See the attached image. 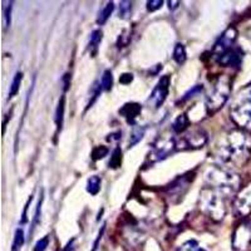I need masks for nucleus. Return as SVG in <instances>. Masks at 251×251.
Wrapping results in <instances>:
<instances>
[{
    "mask_svg": "<svg viewBox=\"0 0 251 251\" xmlns=\"http://www.w3.org/2000/svg\"><path fill=\"white\" fill-rule=\"evenodd\" d=\"M202 91H203V86H202V84H196V86L192 87V88L190 89V91L186 92L185 96H183L182 100H181L180 102H186V100H190V98H194L195 96H196V94H200Z\"/></svg>",
    "mask_w": 251,
    "mask_h": 251,
    "instance_id": "nucleus-27",
    "label": "nucleus"
},
{
    "mask_svg": "<svg viewBox=\"0 0 251 251\" xmlns=\"http://www.w3.org/2000/svg\"><path fill=\"white\" fill-rule=\"evenodd\" d=\"M103 38L102 30L97 29V30H93L91 34V39H89V48H93V54L97 51L98 46L100 44Z\"/></svg>",
    "mask_w": 251,
    "mask_h": 251,
    "instance_id": "nucleus-21",
    "label": "nucleus"
},
{
    "mask_svg": "<svg viewBox=\"0 0 251 251\" xmlns=\"http://www.w3.org/2000/svg\"><path fill=\"white\" fill-rule=\"evenodd\" d=\"M43 192H42V195H40V199H39V202H38L37 205V210H35V215H34V220H33V228L37 226V224L39 223V217H40V214H42V203H43Z\"/></svg>",
    "mask_w": 251,
    "mask_h": 251,
    "instance_id": "nucleus-31",
    "label": "nucleus"
},
{
    "mask_svg": "<svg viewBox=\"0 0 251 251\" xmlns=\"http://www.w3.org/2000/svg\"><path fill=\"white\" fill-rule=\"evenodd\" d=\"M205 181L210 187L223 191L225 195L236 194L241 190V178L231 170L212 166L205 172Z\"/></svg>",
    "mask_w": 251,
    "mask_h": 251,
    "instance_id": "nucleus-3",
    "label": "nucleus"
},
{
    "mask_svg": "<svg viewBox=\"0 0 251 251\" xmlns=\"http://www.w3.org/2000/svg\"><path fill=\"white\" fill-rule=\"evenodd\" d=\"M190 183V180H187L185 176L178 178L175 183L170 185V197L182 196L185 191L187 190V185Z\"/></svg>",
    "mask_w": 251,
    "mask_h": 251,
    "instance_id": "nucleus-14",
    "label": "nucleus"
},
{
    "mask_svg": "<svg viewBox=\"0 0 251 251\" xmlns=\"http://www.w3.org/2000/svg\"><path fill=\"white\" fill-rule=\"evenodd\" d=\"M108 149H107L106 146H97V147H94L93 151H92V160L93 161H98L102 160L104 157L108 154Z\"/></svg>",
    "mask_w": 251,
    "mask_h": 251,
    "instance_id": "nucleus-25",
    "label": "nucleus"
},
{
    "mask_svg": "<svg viewBox=\"0 0 251 251\" xmlns=\"http://www.w3.org/2000/svg\"><path fill=\"white\" fill-rule=\"evenodd\" d=\"M175 150H177L176 140L172 137L162 136V137H158L153 143H152L150 158H151L153 162L165 160L166 157H169Z\"/></svg>",
    "mask_w": 251,
    "mask_h": 251,
    "instance_id": "nucleus-6",
    "label": "nucleus"
},
{
    "mask_svg": "<svg viewBox=\"0 0 251 251\" xmlns=\"http://www.w3.org/2000/svg\"><path fill=\"white\" fill-rule=\"evenodd\" d=\"M113 9H114V4L112 3V1H109V3L102 9V12L100 13L97 19V23L100 24V25H103V24L106 23L107 20H108V18L111 17L112 12H113Z\"/></svg>",
    "mask_w": 251,
    "mask_h": 251,
    "instance_id": "nucleus-20",
    "label": "nucleus"
},
{
    "mask_svg": "<svg viewBox=\"0 0 251 251\" xmlns=\"http://www.w3.org/2000/svg\"><path fill=\"white\" fill-rule=\"evenodd\" d=\"M214 154L223 165L243 167L251 157V134L244 129H231L219 138Z\"/></svg>",
    "mask_w": 251,
    "mask_h": 251,
    "instance_id": "nucleus-1",
    "label": "nucleus"
},
{
    "mask_svg": "<svg viewBox=\"0 0 251 251\" xmlns=\"http://www.w3.org/2000/svg\"><path fill=\"white\" fill-rule=\"evenodd\" d=\"M170 89V77L169 75H163L158 83L156 84V87L152 91L151 96L149 98V102L151 103L154 108H160L161 104L166 100L167 98V94H169Z\"/></svg>",
    "mask_w": 251,
    "mask_h": 251,
    "instance_id": "nucleus-10",
    "label": "nucleus"
},
{
    "mask_svg": "<svg viewBox=\"0 0 251 251\" xmlns=\"http://www.w3.org/2000/svg\"><path fill=\"white\" fill-rule=\"evenodd\" d=\"M31 200H33V197L30 196V199L28 200V202H26L25 205V208H24V212H23V216H22V224H25L26 223V212H28V207H29V203L31 202Z\"/></svg>",
    "mask_w": 251,
    "mask_h": 251,
    "instance_id": "nucleus-35",
    "label": "nucleus"
},
{
    "mask_svg": "<svg viewBox=\"0 0 251 251\" xmlns=\"http://www.w3.org/2000/svg\"><path fill=\"white\" fill-rule=\"evenodd\" d=\"M64 108H66V97L63 96V97L59 100L57 112H55V123H57L58 131L62 128L63 118H64Z\"/></svg>",
    "mask_w": 251,
    "mask_h": 251,
    "instance_id": "nucleus-17",
    "label": "nucleus"
},
{
    "mask_svg": "<svg viewBox=\"0 0 251 251\" xmlns=\"http://www.w3.org/2000/svg\"><path fill=\"white\" fill-rule=\"evenodd\" d=\"M113 86V77H112L111 71H104L102 75V79H100V87H102L103 91H109Z\"/></svg>",
    "mask_w": 251,
    "mask_h": 251,
    "instance_id": "nucleus-24",
    "label": "nucleus"
},
{
    "mask_svg": "<svg viewBox=\"0 0 251 251\" xmlns=\"http://www.w3.org/2000/svg\"><path fill=\"white\" fill-rule=\"evenodd\" d=\"M24 240H25V237H24L23 228H17L14 235V241H13L12 251H19L22 246L24 245Z\"/></svg>",
    "mask_w": 251,
    "mask_h": 251,
    "instance_id": "nucleus-22",
    "label": "nucleus"
},
{
    "mask_svg": "<svg viewBox=\"0 0 251 251\" xmlns=\"http://www.w3.org/2000/svg\"><path fill=\"white\" fill-rule=\"evenodd\" d=\"M232 122L244 131L251 129V86L246 87L237 94L230 109Z\"/></svg>",
    "mask_w": 251,
    "mask_h": 251,
    "instance_id": "nucleus-5",
    "label": "nucleus"
},
{
    "mask_svg": "<svg viewBox=\"0 0 251 251\" xmlns=\"http://www.w3.org/2000/svg\"><path fill=\"white\" fill-rule=\"evenodd\" d=\"M234 210L237 216H248L251 214V182L236 194Z\"/></svg>",
    "mask_w": 251,
    "mask_h": 251,
    "instance_id": "nucleus-9",
    "label": "nucleus"
},
{
    "mask_svg": "<svg viewBox=\"0 0 251 251\" xmlns=\"http://www.w3.org/2000/svg\"><path fill=\"white\" fill-rule=\"evenodd\" d=\"M22 80H23V73H22V72H17L14 75V78H13L12 84H10V89H9V98L14 97L15 94L19 92Z\"/></svg>",
    "mask_w": 251,
    "mask_h": 251,
    "instance_id": "nucleus-19",
    "label": "nucleus"
},
{
    "mask_svg": "<svg viewBox=\"0 0 251 251\" xmlns=\"http://www.w3.org/2000/svg\"><path fill=\"white\" fill-rule=\"evenodd\" d=\"M49 245V237L44 236L43 239H40L37 244H35L34 251H46L47 246Z\"/></svg>",
    "mask_w": 251,
    "mask_h": 251,
    "instance_id": "nucleus-33",
    "label": "nucleus"
},
{
    "mask_svg": "<svg viewBox=\"0 0 251 251\" xmlns=\"http://www.w3.org/2000/svg\"><path fill=\"white\" fill-rule=\"evenodd\" d=\"M100 177L94 175V176H91L88 178V182H87V191L91 195H97L100 190Z\"/></svg>",
    "mask_w": 251,
    "mask_h": 251,
    "instance_id": "nucleus-16",
    "label": "nucleus"
},
{
    "mask_svg": "<svg viewBox=\"0 0 251 251\" xmlns=\"http://www.w3.org/2000/svg\"><path fill=\"white\" fill-rule=\"evenodd\" d=\"M207 143V133L202 128H194L188 131L185 136L181 138L182 150H197L202 149Z\"/></svg>",
    "mask_w": 251,
    "mask_h": 251,
    "instance_id": "nucleus-8",
    "label": "nucleus"
},
{
    "mask_svg": "<svg viewBox=\"0 0 251 251\" xmlns=\"http://www.w3.org/2000/svg\"><path fill=\"white\" fill-rule=\"evenodd\" d=\"M226 197L227 195L224 194L223 191L206 186L200 192L199 208L203 215L210 217L212 221L220 223V221H223L227 212Z\"/></svg>",
    "mask_w": 251,
    "mask_h": 251,
    "instance_id": "nucleus-2",
    "label": "nucleus"
},
{
    "mask_svg": "<svg viewBox=\"0 0 251 251\" xmlns=\"http://www.w3.org/2000/svg\"><path fill=\"white\" fill-rule=\"evenodd\" d=\"M243 50L241 49L231 48L223 54L216 55L217 64L223 67H239L243 62Z\"/></svg>",
    "mask_w": 251,
    "mask_h": 251,
    "instance_id": "nucleus-12",
    "label": "nucleus"
},
{
    "mask_svg": "<svg viewBox=\"0 0 251 251\" xmlns=\"http://www.w3.org/2000/svg\"><path fill=\"white\" fill-rule=\"evenodd\" d=\"M122 165V150L120 147L114 149L113 153H112L111 161H109V167L111 169H118Z\"/></svg>",
    "mask_w": 251,
    "mask_h": 251,
    "instance_id": "nucleus-23",
    "label": "nucleus"
},
{
    "mask_svg": "<svg viewBox=\"0 0 251 251\" xmlns=\"http://www.w3.org/2000/svg\"><path fill=\"white\" fill-rule=\"evenodd\" d=\"M12 4H8V6H5L4 8V15H3V24H4V30H6V29L9 28V25H10V22H12V17H10V14H12Z\"/></svg>",
    "mask_w": 251,
    "mask_h": 251,
    "instance_id": "nucleus-30",
    "label": "nucleus"
},
{
    "mask_svg": "<svg viewBox=\"0 0 251 251\" xmlns=\"http://www.w3.org/2000/svg\"><path fill=\"white\" fill-rule=\"evenodd\" d=\"M200 246H199V243L195 241V240H188L185 244L177 249V251H200Z\"/></svg>",
    "mask_w": 251,
    "mask_h": 251,
    "instance_id": "nucleus-28",
    "label": "nucleus"
},
{
    "mask_svg": "<svg viewBox=\"0 0 251 251\" xmlns=\"http://www.w3.org/2000/svg\"><path fill=\"white\" fill-rule=\"evenodd\" d=\"M104 228H106V225H103V226H102V230H100V234H98V237H97V240H96V243H94V248H93V251H96V249L98 248V243H100V240L102 239V235H103V232H104Z\"/></svg>",
    "mask_w": 251,
    "mask_h": 251,
    "instance_id": "nucleus-36",
    "label": "nucleus"
},
{
    "mask_svg": "<svg viewBox=\"0 0 251 251\" xmlns=\"http://www.w3.org/2000/svg\"><path fill=\"white\" fill-rule=\"evenodd\" d=\"M236 37H237L236 29H235L234 26L227 28L225 31H224L223 34H221V37L216 40V43H215L212 51H214L216 55H220V54H223V53H225V51L230 50V49L232 48V44H234L235 40H236Z\"/></svg>",
    "mask_w": 251,
    "mask_h": 251,
    "instance_id": "nucleus-11",
    "label": "nucleus"
},
{
    "mask_svg": "<svg viewBox=\"0 0 251 251\" xmlns=\"http://www.w3.org/2000/svg\"><path fill=\"white\" fill-rule=\"evenodd\" d=\"M141 111H142L141 104H138V103L136 102H128L121 107L120 114L122 117H125L128 123H134L136 118L140 116Z\"/></svg>",
    "mask_w": 251,
    "mask_h": 251,
    "instance_id": "nucleus-13",
    "label": "nucleus"
},
{
    "mask_svg": "<svg viewBox=\"0 0 251 251\" xmlns=\"http://www.w3.org/2000/svg\"><path fill=\"white\" fill-rule=\"evenodd\" d=\"M132 12V3L131 1H122L120 5V17L123 19H127V18L131 15Z\"/></svg>",
    "mask_w": 251,
    "mask_h": 251,
    "instance_id": "nucleus-29",
    "label": "nucleus"
},
{
    "mask_svg": "<svg viewBox=\"0 0 251 251\" xmlns=\"http://www.w3.org/2000/svg\"><path fill=\"white\" fill-rule=\"evenodd\" d=\"M251 245V223L239 224L232 234V248L236 251H245Z\"/></svg>",
    "mask_w": 251,
    "mask_h": 251,
    "instance_id": "nucleus-7",
    "label": "nucleus"
},
{
    "mask_svg": "<svg viewBox=\"0 0 251 251\" xmlns=\"http://www.w3.org/2000/svg\"><path fill=\"white\" fill-rule=\"evenodd\" d=\"M177 4H180L178 1H169V6L170 9H175L177 8Z\"/></svg>",
    "mask_w": 251,
    "mask_h": 251,
    "instance_id": "nucleus-38",
    "label": "nucleus"
},
{
    "mask_svg": "<svg viewBox=\"0 0 251 251\" xmlns=\"http://www.w3.org/2000/svg\"><path fill=\"white\" fill-rule=\"evenodd\" d=\"M231 94V79L226 75H217L212 82L210 92L206 96V109L208 114H214L225 106Z\"/></svg>",
    "mask_w": 251,
    "mask_h": 251,
    "instance_id": "nucleus-4",
    "label": "nucleus"
},
{
    "mask_svg": "<svg viewBox=\"0 0 251 251\" xmlns=\"http://www.w3.org/2000/svg\"><path fill=\"white\" fill-rule=\"evenodd\" d=\"M188 126H190V120H188L187 114L182 113L172 123V131L175 133H182V132H185L188 128Z\"/></svg>",
    "mask_w": 251,
    "mask_h": 251,
    "instance_id": "nucleus-15",
    "label": "nucleus"
},
{
    "mask_svg": "<svg viewBox=\"0 0 251 251\" xmlns=\"http://www.w3.org/2000/svg\"><path fill=\"white\" fill-rule=\"evenodd\" d=\"M200 251H205V250H203V249H200Z\"/></svg>",
    "mask_w": 251,
    "mask_h": 251,
    "instance_id": "nucleus-39",
    "label": "nucleus"
},
{
    "mask_svg": "<svg viewBox=\"0 0 251 251\" xmlns=\"http://www.w3.org/2000/svg\"><path fill=\"white\" fill-rule=\"evenodd\" d=\"M121 132H116V133H112V134H109V136H111V137H108V141H113V140H120L121 138Z\"/></svg>",
    "mask_w": 251,
    "mask_h": 251,
    "instance_id": "nucleus-37",
    "label": "nucleus"
},
{
    "mask_svg": "<svg viewBox=\"0 0 251 251\" xmlns=\"http://www.w3.org/2000/svg\"><path fill=\"white\" fill-rule=\"evenodd\" d=\"M132 80H133V75H132V73H123L120 77V83H122L125 86L129 84Z\"/></svg>",
    "mask_w": 251,
    "mask_h": 251,
    "instance_id": "nucleus-34",
    "label": "nucleus"
},
{
    "mask_svg": "<svg viewBox=\"0 0 251 251\" xmlns=\"http://www.w3.org/2000/svg\"><path fill=\"white\" fill-rule=\"evenodd\" d=\"M143 134H145V128H141V127H136V128H133V131H132V134H131V138H129V146H134L136 143L140 142L141 140H142Z\"/></svg>",
    "mask_w": 251,
    "mask_h": 251,
    "instance_id": "nucleus-26",
    "label": "nucleus"
},
{
    "mask_svg": "<svg viewBox=\"0 0 251 251\" xmlns=\"http://www.w3.org/2000/svg\"><path fill=\"white\" fill-rule=\"evenodd\" d=\"M186 58H187V54H186V49L185 46L181 43H177L176 47H175L174 50V59L177 64H183L186 62Z\"/></svg>",
    "mask_w": 251,
    "mask_h": 251,
    "instance_id": "nucleus-18",
    "label": "nucleus"
},
{
    "mask_svg": "<svg viewBox=\"0 0 251 251\" xmlns=\"http://www.w3.org/2000/svg\"><path fill=\"white\" fill-rule=\"evenodd\" d=\"M162 4H163L162 0H150V1H147V10H149V12L158 10V9L162 6Z\"/></svg>",
    "mask_w": 251,
    "mask_h": 251,
    "instance_id": "nucleus-32",
    "label": "nucleus"
}]
</instances>
